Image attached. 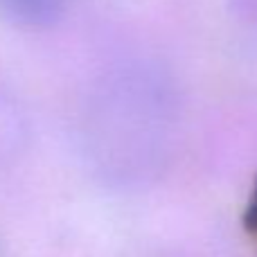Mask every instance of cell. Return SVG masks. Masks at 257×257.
<instances>
[{"label":"cell","instance_id":"cell-1","mask_svg":"<svg viewBox=\"0 0 257 257\" xmlns=\"http://www.w3.org/2000/svg\"><path fill=\"white\" fill-rule=\"evenodd\" d=\"M68 0H0V16L16 27L48 30L66 14Z\"/></svg>","mask_w":257,"mask_h":257},{"label":"cell","instance_id":"cell-2","mask_svg":"<svg viewBox=\"0 0 257 257\" xmlns=\"http://www.w3.org/2000/svg\"><path fill=\"white\" fill-rule=\"evenodd\" d=\"M25 142V122L18 106L0 88V163L12 160Z\"/></svg>","mask_w":257,"mask_h":257},{"label":"cell","instance_id":"cell-3","mask_svg":"<svg viewBox=\"0 0 257 257\" xmlns=\"http://www.w3.org/2000/svg\"><path fill=\"white\" fill-rule=\"evenodd\" d=\"M244 223H246V230L253 237H257V183H255L253 196H250V203H248V208H246Z\"/></svg>","mask_w":257,"mask_h":257}]
</instances>
